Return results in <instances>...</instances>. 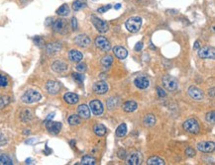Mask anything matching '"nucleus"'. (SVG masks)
Segmentation results:
<instances>
[{
    "label": "nucleus",
    "instance_id": "nucleus-5",
    "mask_svg": "<svg viewBox=\"0 0 215 165\" xmlns=\"http://www.w3.org/2000/svg\"><path fill=\"white\" fill-rule=\"evenodd\" d=\"M52 28L56 33H59V34H64L67 33L68 30V24L67 21L64 19H57L55 20L52 24Z\"/></svg>",
    "mask_w": 215,
    "mask_h": 165
},
{
    "label": "nucleus",
    "instance_id": "nucleus-46",
    "mask_svg": "<svg viewBox=\"0 0 215 165\" xmlns=\"http://www.w3.org/2000/svg\"><path fill=\"white\" fill-rule=\"evenodd\" d=\"M118 157H119L120 159L126 158V151H125L124 149H120V150L118 151Z\"/></svg>",
    "mask_w": 215,
    "mask_h": 165
},
{
    "label": "nucleus",
    "instance_id": "nucleus-3",
    "mask_svg": "<svg viewBox=\"0 0 215 165\" xmlns=\"http://www.w3.org/2000/svg\"><path fill=\"white\" fill-rule=\"evenodd\" d=\"M183 129L184 131L191 133H199V124L195 119H188L183 123Z\"/></svg>",
    "mask_w": 215,
    "mask_h": 165
},
{
    "label": "nucleus",
    "instance_id": "nucleus-14",
    "mask_svg": "<svg viewBox=\"0 0 215 165\" xmlns=\"http://www.w3.org/2000/svg\"><path fill=\"white\" fill-rule=\"evenodd\" d=\"M142 160L143 157L141 155V153L139 152H133L131 154H129L126 159L127 164L129 165H139L142 163Z\"/></svg>",
    "mask_w": 215,
    "mask_h": 165
},
{
    "label": "nucleus",
    "instance_id": "nucleus-43",
    "mask_svg": "<svg viewBox=\"0 0 215 165\" xmlns=\"http://www.w3.org/2000/svg\"><path fill=\"white\" fill-rule=\"evenodd\" d=\"M6 143H7V138H6V137H5L3 133H0V147L3 146H5Z\"/></svg>",
    "mask_w": 215,
    "mask_h": 165
},
{
    "label": "nucleus",
    "instance_id": "nucleus-10",
    "mask_svg": "<svg viewBox=\"0 0 215 165\" xmlns=\"http://www.w3.org/2000/svg\"><path fill=\"white\" fill-rule=\"evenodd\" d=\"M45 125H46V129L48 131L53 133V134H58L62 129V124L59 122H53V121H47L45 122Z\"/></svg>",
    "mask_w": 215,
    "mask_h": 165
},
{
    "label": "nucleus",
    "instance_id": "nucleus-32",
    "mask_svg": "<svg viewBox=\"0 0 215 165\" xmlns=\"http://www.w3.org/2000/svg\"><path fill=\"white\" fill-rule=\"evenodd\" d=\"M147 163L149 165H164L165 164V160L162 158H160L158 156H152L151 158L148 159Z\"/></svg>",
    "mask_w": 215,
    "mask_h": 165
},
{
    "label": "nucleus",
    "instance_id": "nucleus-35",
    "mask_svg": "<svg viewBox=\"0 0 215 165\" xmlns=\"http://www.w3.org/2000/svg\"><path fill=\"white\" fill-rule=\"evenodd\" d=\"M112 62H113V57L111 56H109V54L103 57V58L101 59V64L105 67H109L112 64Z\"/></svg>",
    "mask_w": 215,
    "mask_h": 165
},
{
    "label": "nucleus",
    "instance_id": "nucleus-40",
    "mask_svg": "<svg viewBox=\"0 0 215 165\" xmlns=\"http://www.w3.org/2000/svg\"><path fill=\"white\" fill-rule=\"evenodd\" d=\"M206 121H207L208 123L214 124V121H215L214 112H210V113H208V114L206 115Z\"/></svg>",
    "mask_w": 215,
    "mask_h": 165
},
{
    "label": "nucleus",
    "instance_id": "nucleus-29",
    "mask_svg": "<svg viewBox=\"0 0 215 165\" xmlns=\"http://www.w3.org/2000/svg\"><path fill=\"white\" fill-rule=\"evenodd\" d=\"M86 0H74L72 3V9L74 11H78L86 7Z\"/></svg>",
    "mask_w": 215,
    "mask_h": 165
},
{
    "label": "nucleus",
    "instance_id": "nucleus-36",
    "mask_svg": "<svg viewBox=\"0 0 215 165\" xmlns=\"http://www.w3.org/2000/svg\"><path fill=\"white\" fill-rule=\"evenodd\" d=\"M72 78L79 84H81L84 80V76L81 73H72Z\"/></svg>",
    "mask_w": 215,
    "mask_h": 165
},
{
    "label": "nucleus",
    "instance_id": "nucleus-20",
    "mask_svg": "<svg viewBox=\"0 0 215 165\" xmlns=\"http://www.w3.org/2000/svg\"><path fill=\"white\" fill-rule=\"evenodd\" d=\"M77 115L82 119H88L90 117V110H89V107L86 104L79 105L77 108Z\"/></svg>",
    "mask_w": 215,
    "mask_h": 165
},
{
    "label": "nucleus",
    "instance_id": "nucleus-48",
    "mask_svg": "<svg viewBox=\"0 0 215 165\" xmlns=\"http://www.w3.org/2000/svg\"><path fill=\"white\" fill-rule=\"evenodd\" d=\"M142 48H143V44L141 42H139V43L136 44V46H135V51H136V52L141 51Z\"/></svg>",
    "mask_w": 215,
    "mask_h": 165
},
{
    "label": "nucleus",
    "instance_id": "nucleus-18",
    "mask_svg": "<svg viewBox=\"0 0 215 165\" xmlns=\"http://www.w3.org/2000/svg\"><path fill=\"white\" fill-rule=\"evenodd\" d=\"M134 84H135V86L139 89H146L149 87L150 81L146 76H138L135 78Z\"/></svg>",
    "mask_w": 215,
    "mask_h": 165
},
{
    "label": "nucleus",
    "instance_id": "nucleus-42",
    "mask_svg": "<svg viewBox=\"0 0 215 165\" xmlns=\"http://www.w3.org/2000/svg\"><path fill=\"white\" fill-rule=\"evenodd\" d=\"M186 154L188 157H193L194 155H195V151H194L193 148L188 147V148H186Z\"/></svg>",
    "mask_w": 215,
    "mask_h": 165
},
{
    "label": "nucleus",
    "instance_id": "nucleus-4",
    "mask_svg": "<svg viewBox=\"0 0 215 165\" xmlns=\"http://www.w3.org/2000/svg\"><path fill=\"white\" fill-rule=\"evenodd\" d=\"M163 85L164 87L166 88L169 91H174V90L178 89V80L174 77L171 75H165L163 77Z\"/></svg>",
    "mask_w": 215,
    "mask_h": 165
},
{
    "label": "nucleus",
    "instance_id": "nucleus-15",
    "mask_svg": "<svg viewBox=\"0 0 215 165\" xmlns=\"http://www.w3.org/2000/svg\"><path fill=\"white\" fill-rule=\"evenodd\" d=\"M93 91L99 95L105 94L108 91V84L105 81H97L93 85Z\"/></svg>",
    "mask_w": 215,
    "mask_h": 165
},
{
    "label": "nucleus",
    "instance_id": "nucleus-33",
    "mask_svg": "<svg viewBox=\"0 0 215 165\" xmlns=\"http://www.w3.org/2000/svg\"><path fill=\"white\" fill-rule=\"evenodd\" d=\"M127 133V126L126 124H121L116 129V136L118 138H123Z\"/></svg>",
    "mask_w": 215,
    "mask_h": 165
},
{
    "label": "nucleus",
    "instance_id": "nucleus-31",
    "mask_svg": "<svg viewBox=\"0 0 215 165\" xmlns=\"http://www.w3.org/2000/svg\"><path fill=\"white\" fill-rule=\"evenodd\" d=\"M57 14L59 15V16H63V17L68 16V15L69 14V7L67 4H63L62 6H59L57 9Z\"/></svg>",
    "mask_w": 215,
    "mask_h": 165
},
{
    "label": "nucleus",
    "instance_id": "nucleus-13",
    "mask_svg": "<svg viewBox=\"0 0 215 165\" xmlns=\"http://www.w3.org/2000/svg\"><path fill=\"white\" fill-rule=\"evenodd\" d=\"M188 95L193 100H196V101H200V100L204 98L203 91L196 86H191L188 88Z\"/></svg>",
    "mask_w": 215,
    "mask_h": 165
},
{
    "label": "nucleus",
    "instance_id": "nucleus-25",
    "mask_svg": "<svg viewBox=\"0 0 215 165\" xmlns=\"http://www.w3.org/2000/svg\"><path fill=\"white\" fill-rule=\"evenodd\" d=\"M20 118H21L22 122H30L33 118V112L29 109H25L22 111L21 115H20Z\"/></svg>",
    "mask_w": 215,
    "mask_h": 165
},
{
    "label": "nucleus",
    "instance_id": "nucleus-45",
    "mask_svg": "<svg viewBox=\"0 0 215 165\" xmlns=\"http://www.w3.org/2000/svg\"><path fill=\"white\" fill-rule=\"evenodd\" d=\"M157 92H158L159 97H161V98L166 97V95H167V93L165 92V90L162 87H157Z\"/></svg>",
    "mask_w": 215,
    "mask_h": 165
},
{
    "label": "nucleus",
    "instance_id": "nucleus-9",
    "mask_svg": "<svg viewBox=\"0 0 215 165\" xmlns=\"http://www.w3.org/2000/svg\"><path fill=\"white\" fill-rule=\"evenodd\" d=\"M95 46L97 49H99L102 52H108L111 46H110L109 41L104 37H97L95 39Z\"/></svg>",
    "mask_w": 215,
    "mask_h": 165
},
{
    "label": "nucleus",
    "instance_id": "nucleus-17",
    "mask_svg": "<svg viewBox=\"0 0 215 165\" xmlns=\"http://www.w3.org/2000/svg\"><path fill=\"white\" fill-rule=\"evenodd\" d=\"M59 89H61V85L58 81H55V80H50L46 83V90L48 91V93L55 95L59 93Z\"/></svg>",
    "mask_w": 215,
    "mask_h": 165
},
{
    "label": "nucleus",
    "instance_id": "nucleus-8",
    "mask_svg": "<svg viewBox=\"0 0 215 165\" xmlns=\"http://www.w3.org/2000/svg\"><path fill=\"white\" fill-rule=\"evenodd\" d=\"M74 44H77V47L86 49L87 47H89V44H91V40L89 38L87 35L86 34H81L74 38Z\"/></svg>",
    "mask_w": 215,
    "mask_h": 165
},
{
    "label": "nucleus",
    "instance_id": "nucleus-50",
    "mask_svg": "<svg viewBox=\"0 0 215 165\" xmlns=\"http://www.w3.org/2000/svg\"><path fill=\"white\" fill-rule=\"evenodd\" d=\"M37 142V139L36 138H31V139H29V141H26L25 142V143H27V144H32L34 142Z\"/></svg>",
    "mask_w": 215,
    "mask_h": 165
},
{
    "label": "nucleus",
    "instance_id": "nucleus-53",
    "mask_svg": "<svg viewBox=\"0 0 215 165\" xmlns=\"http://www.w3.org/2000/svg\"><path fill=\"white\" fill-rule=\"evenodd\" d=\"M209 93H211L212 98L214 97V88H211V90H209Z\"/></svg>",
    "mask_w": 215,
    "mask_h": 165
},
{
    "label": "nucleus",
    "instance_id": "nucleus-24",
    "mask_svg": "<svg viewBox=\"0 0 215 165\" xmlns=\"http://www.w3.org/2000/svg\"><path fill=\"white\" fill-rule=\"evenodd\" d=\"M138 107V105L137 103L135 102V101H127V102H125L123 104V110L125 112H128V113H131V112H134L135 110L137 109Z\"/></svg>",
    "mask_w": 215,
    "mask_h": 165
},
{
    "label": "nucleus",
    "instance_id": "nucleus-39",
    "mask_svg": "<svg viewBox=\"0 0 215 165\" xmlns=\"http://www.w3.org/2000/svg\"><path fill=\"white\" fill-rule=\"evenodd\" d=\"M8 85V79L6 76L0 74V87H6Z\"/></svg>",
    "mask_w": 215,
    "mask_h": 165
},
{
    "label": "nucleus",
    "instance_id": "nucleus-28",
    "mask_svg": "<svg viewBox=\"0 0 215 165\" xmlns=\"http://www.w3.org/2000/svg\"><path fill=\"white\" fill-rule=\"evenodd\" d=\"M13 160L8 154L0 152V165H12Z\"/></svg>",
    "mask_w": 215,
    "mask_h": 165
},
{
    "label": "nucleus",
    "instance_id": "nucleus-22",
    "mask_svg": "<svg viewBox=\"0 0 215 165\" xmlns=\"http://www.w3.org/2000/svg\"><path fill=\"white\" fill-rule=\"evenodd\" d=\"M64 100L66 101L68 104H71V105H73V104H77L79 100V97L78 95L76 94V93H72V92H68L64 95Z\"/></svg>",
    "mask_w": 215,
    "mask_h": 165
},
{
    "label": "nucleus",
    "instance_id": "nucleus-37",
    "mask_svg": "<svg viewBox=\"0 0 215 165\" xmlns=\"http://www.w3.org/2000/svg\"><path fill=\"white\" fill-rule=\"evenodd\" d=\"M117 102H118V100L116 98H110L108 101H107V106L109 109H112L114 108L115 106L117 105Z\"/></svg>",
    "mask_w": 215,
    "mask_h": 165
},
{
    "label": "nucleus",
    "instance_id": "nucleus-51",
    "mask_svg": "<svg viewBox=\"0 0 215 165\" xmlns=\"http://www.w3.org/2000/svg\"><path fill=\"white\" fill-rule=\"evenodd\" d=\"M55 117V113H52V114H50L49 116L47 117V119H46V121L45 122H47V121H50V120H52L53 118Z\"/></svg>",
    "mask_w": 215,
    "mask_h": 165
},
{
    "label": "nucleus",
    "instance_id": "nucleus-55",
    "mask_svg": "<svg viewBox=\"0 0 215 165\" xmlns=\"http://www.w3.org/2000/svg\"><path fill=\"white\" fill-rule=\"evenodd\" d=\"M120 7H121V4H117V5H115V6H114L115 9H119Z\"/></svg>",
    "mask_w": 215,
    "mask_h": 165
},
{
    "label": "nucleus",
    "instance_id": "nucleus-34",
    "mask_svg": "<svg viewBox=\"0 0 215 165\" xmlns=\"http://www.w3.org/2000/svg\"><path fill=\"white\" fill-rule=\"evenodd\" d=\"M96 163V159L91 155H86L81 159V164L86 165H94Z\"/></svg>",
    "mask_w": 215,
    "mask_h": 165
},
{
    "label": "nucleus",
    "instance_id": "nucleus-16",
    "mask_svg": "<svg viewBox=\"0 0 215 165\" xmlns=\"http://www.w3.org/2000/svg\"><path fill=\"white\" fill-rule=\"evenodd\" d=\"M68 64L63 61H56L52 64V69L57 73H63L68 70Z\"/></svg>",
    "mask_w": 215,
    "mask_h": 165
},
{
    "label": "nucleus",
    "instance_id": "nucleus-47",
    "mask_svg": "<svg viewBox=\"0 0 215 165\" xmlns=\"http://www.w3.org/2000/svg\"><path fill=\"white\" fill-rule=\"evenodd\" d=\"M72 27L73 30H77V18L73 17L72 19Z\"/></svg>",
    "mask_w": 215,
    "mask_h": 165
},
{
    "label": "nucleus",
    "instance_id": "nucleus-2",
    "mask_svg": "<svg viewBox=\"0 0 215 165\" xmlns=\"http://www.w3.org/2000/svg\"><path fill=\"white\" fill-rule=\"evenodd\" d=\"M127 30L131 33H137L142 26V19L140 17H131L125 23Z\"/></svg>",
    "mask_w": 215,
    "mask_h": 165
},
{
    "label": "nucleus",
    "instance_id": "nucleus-52",
    "mask_svg": "<svg viewBox=\"0 0 215 165\" xmlns=\"http://www.w3.org/2000/svg\"><path fill=\"white\" fill-rule=\"evenodd\" d=\"M194 49H199V42L197 41V42H195V44H194Z\"/></svg>",
    "mask_w": 215,
    "mask_h": 165
},
{
    "label": "nucleus",
    "instance_id": "nucleus-49",
    "mask_svg": "<svg viewBox=\"0 0 215 165\" xmlns=\"http://www.w3.org/2000/svg\"><path fill=\"white\" fill-rule=\"evenodd\" d=\"M34 42L36 44H38V46H40L41 44V43L43 42V40L40 38V37H36V38H34Z\"/></svg>",
    "mask_w": 215,
    "mask_h": 165
},
{
    "label": "nucleus",
    "instance_id": "nucleus-21",
    "mask_svg": "<svg viewBox=\"0 0 215 165\" xmlns=\"http://www.w3.org/2000/svg\"><path fill=\"white\" fill-rule=\"evenodd\" d=\"M113 53L115 54V57H118L119 59H124V58H126L127 56H128L127 49L125 48H123V47H120V46L115 47L113 49Z\"/></svg>",
    "mask_w": 215,
    "mask_h": 165
},
{
    "label": "nucleus",
    "instance_id": "nucleus-41",
    "mask_svg": "<svg viewBox=\"0 0 215 165\" xmlns=\"http://www.w3.org/2000/svg\"><path fill=\"white\" fill-rule=\"evenodd\" d=\"M9 102H10V100L8 97H1L0 98V108L5 107Z\"/></svg>",
    "mask_w": 215,
    "mask_h": 165
},
{
    "label": "nucleus",
    "instance_id": "nucleus-30",
    "mask_svg": "<svg viewBox=\"0 0 215 165\" xmlns=\"http://www.w3.org/2000/svg\"><path fill=\"white\" fill-rule=\"evenodd\" d=\"M68 123L71 125V126H77V125H79L81 123V118L78 116V115H71L68 118Z\"/></svg>",
    "mask_w": 215,
    "mask_h": 165
},
{
    "label": "nucleus",
    "instance_id": "nucleus-1",
    "mask_svg": "<svg viewBox=\"0 0 215 165\" xmlns=\"http://www.w3.org/2000/svg\"><path fill=\"white\" fill-rule=\"evenodd\" d=\"M41 99H42V95L38 91H36V90H28V91L25 92L21 97L22 102L25 104L36 103V102H39Z\"/></svg>",
    "mask_w": 215,
    "mask_h": 165
},
{
    "label": "nucleus",
    "instance_id": "nucleus-26",
    "mask_svg": "<svg viewBox=\"0 0 215 165\" xmlns=\"http://www.w3.org/2000/svg\"><path fill=\"white\" fill-rule=\"evenodd\" d=\"M93 132L98 137H103L106 133V128L103 126L102 124H97L93 127Z\"/></svg>",
    "mask_w": 215,
    "mask_h": 165
},
{
    "label": "nucleus",
    "instance_id": "nucleus-23",
    "mask_svg": "<svg viewBox=\"0 0 215 165\" xmlns=\"http://www.w3.org/2000/svg\"><path fill=\"white\" fill-rule=\"evenodd\" d=\"M68 57H69V59H71L72 61L79 62V61H82L83 56L79 51H77V49H72V51L68 53Z\"/></svg>",
    "mask_w": 215,
    "mask_h": 165
},
{
    "label": "nucleus",
    "instance_id": "nucleus-6",
    "mask_svg": "<svg viewBox=\"0 0 215 165\" xmlns=\"http://www.w3.org/2000/svg\"><path fill=\"white\" fill-rule=\"evenodd\" d=\"M91 22L93 26L96 28V30L100 33H106L108 31V25L105 21H103L100 18L92 15L91 16Z\"/></svg>",
    "mask_w": 215,
    "mask_h": 165
},
{
    "label": "nucleus",
    "instance_id": "nucleus-11",
    "mask_svg": "<svg viewBox=\"0 0 215 165\" xmlns=\"http://www.w3.org/2000/svg\"><path fill=\"white\" fill-rule=\"evenodd\" d=\"M197 148L199 151L204 153H210L214 150L215 143L213 142H201L197 143Z\"/></svg>",
    "mask_w": 215,
    "mask_h": 165
},
{
    "label": "nucleus",
    "instance_id": "nucleus-38",
    "mask_svg": "<svg viewBox=\"0 0 215 165\" xmlns=\"http://www.w3.org/2000/svg\"><path fill=\"white\" fill-rule=\"evenodd\" d=\"M76 68H77V70L78 72H83V71H86V63H83V62H81V61H79V62L77 64Z\"/></svg>",
    "mask_w": 215,
    "mask_h": 165
},
{
    "label": "nucleus",
    "instance_id": "nucleus-19",
    "mask_svg": "<svg viewBox=\"0 0 215 165\" xmlns=\"http://www.w3.org/2000/svg\"><path fill=\"white\" fill-rule=\"evenodd\" d=\"M62 49V44L59 43H50L47 44L46 47V52L50 56H53V54L58 53Z\"/></svg>",
    "mask_w": 215,
    "mask_h": 165
},
{
    "label": "nucleus",
    "instance_id": "nucleus-27",
    "mask_svg": "<svg viewBox=\"0 0 215 165\" xmlns=\"http://www.w3.org/2000/svg\"><path fill=\"white\" fill-rule=\"evenodd\" d=\"M144 125L147 127H153L156 124V117L153 114H148L144 118Z\"/></svg>",
    "mask_w": 215,
    "mask_h": 165
},
{
    "label": "nucleus",
    "instance_id": "nucleus-44",
    "mask_svg": "<svg viewBox=\"0 0 215 165\" xmlns=\"http://www.w3.org/2000/svg\"><path fill=\"white\" fill-rule=\"evenodd\" d=\"M111 5H106V6H102V7H100V8H98L97 9V11L99 12V13H104V12H107L109 9H111Z\"/></svg>",
    "mask_w": 215,
    "mask_h": 165
},
{
    "label": "nucleus",
    "instance_id": "nucleus-7",
    "mask_svg": "<svg viewBox=\"0 0 215 165\" xmlns=\"http://www.w3.org/2000/svg\"><path fill=\"white\" fill-rule=\"evenodd\" d=\"M198 57L202 59H214L215 51L212 47H203L198 49Z\"/></svg>",
    "mask_w": 215,
    "mask_h": 165
},
{
    "label": "nucleus",
    "instance_id": "nucleus-12",
    "mask_svg": "<svg viewBox=\"0 0 215 165\" xmlns=\"http://www.w3.org/2000/svg\"><path fill=\"white\" fill-rule=\"evenodd\" d=\"M89 109H91V112L95 116H100L103 113V105L99 100H92L89 103Z\"/></svg>",
    "mask_w": 215,
    "mask_h": 165
},
{
    "label": "nucleus",
    "instance_id": "nucleus-54",
    "mask_svg": "<svg viewBox=\"0 0 215 165\" xmlns=\"http://www.w3.org/2000/svg\"><path fill=\"white\" fill-rule=\"evenodd\" d=\"M33 162H32V159L31 158H28L27 160H26V164H32Z\"/></svg>",
    "mask_w": 215,
    "mask_h": 165
}]
</instances>
